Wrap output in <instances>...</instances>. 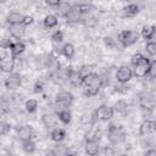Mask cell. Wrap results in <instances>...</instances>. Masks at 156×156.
<instances>
[{"label":"cell","mask_w":156,"mask_h":156,"mask_svg":"<svg viewBox=\"0 0 156 156\" xmlns=\"http://www.w3.org/2000/svg\"><path fill=\"white\" fill-rule=\"evenodd\" d=\"M138 12H139V6H138L136 4H130V5H128V6H126V7L123 9V13H124V16H127V17L135 16Z\"/></svg>","instance_id":"23"},{"label":"cell","mask_w":156,"mask_h":156,"mask_svg":"<svg viewBox=\"0 0 156 156\" xmlns=\"http://www.w3.org/2000/svg\"><path fill=\"white\" fill-rule=\"evenodd\" d=\"M113 116V108L107 105H101L95 111V117L99 121H108Z\"/></svg>","instance_id":"4"},{"label":"cell","mask_w":156,"mask_h":156,"mask_svg":"<svg viewBox=\"0 0 156 156\" xmlns=\"http://www.w3.org/2000/svg\"><path fill=\"white\" fill-rule=\"evenodd\" d=\"M140 135H147L156 132V122L151 119H146L140 124Z\"/></svg>","instance_id":"8"},{"label":"cell","mask_w":156,"mask_h":156,"mask_svg":"<svg viewBox=\"0 0 156 156\" xmlns=\"http://www.w3.org/2000/svg\"><path fill=\"white\" fill-rule=\"evenodd\" d=\"M9 130H10V124L4 123V124H2V127H1V132H0V133H1V135H5Z\"/></svg>","instance_id":"37"},{"label":"cell","mask_w":156,"mask_h":156,"mask_svg":"<svg viewBox=\"0 0 156 156\" xmlns=\"http://www.w3.org/2000/svg\"><path fill=\"white\" fill-rule=\"evenodd\" d=\"M132 77H133V69L128 66H121L116 72V79L121 84L129 82L132 79Z\"/></svg>","instance_id":"3"},{"label":"cell","mask_w":156,"mask_h":156,"mask_svg":"<svg viewBox=\"0 0 156 156\" xmlns=\"http://www.w3.org/2000/svg\"><path fill=\"white\" fill-rule=\"evenodd\" d=\"M7 44L10 45L13 56L21 55V54L24 51V49H26V45H24L23 43H21V41H15V43H11V41H10V43H7Z\"/></svg>","instance_id":"19"},{"label":"cell","mask_w":156,"mask_h":156,"mask_svg":"<svg viewBox=\"0 0 156 156\" xmlns=\"http://www.w3.org/2000/svg\"><path fill=\"white\" fill-rule=\"evenodd\" d=\"M117 38H118V41L122 44V46L127 48L135 44L139 40V33L135 30H122Z\"/></svg>","instance_id":"1"},{"label":"cell","mask_w":156,"mask_h":156,"mask_svg":"<svg viewBox=\"0 0 156 156\" xmlns=\"http://www.w3.org/2000/svg\"><path fill=\"white\" fill-rule=\"evenodd\" d=\"M37 108H38V101L35 99H29V100L26 101V110H27V112L33 113V112L37 111Z\"/></svg>","instance_id":"25"},{"label":"cell","mask_w":156,"mask_h":156,"mask_svg":"<svg viewBox=\"0 0 156 156\" xmlns=\"http://www.w3.org/2000/svg\"><path fill=\"white\" fill-rule=\"evenodd\" d=\"M123 136H124V135H123V133L121 132L119 128L115 127L113 124L110 126V128H108V139H110L113 144H117V143L122 141V140H123Z\"/></svg>","instance_id":"9"},{"label":"cell","mask_w":156,"mask_h":156,"mask_svg":"<svg viewBox=\"0 0 156 156\" xmlns=\"http://www.w3.org/2000/svg\"><path fill=\"white\" fill-rule=\"evenodd\" d=\"M146 155H156V150H149L146 151Z\"/></svg>","instance_id":"40"},{"label":"cell","mask_w":156,"mask_h":156,"mask_svg":"<svg viewBox=\"0 0 156 156\" xmlns=\"http://www.w3.org/2000/svg\"><path fill=\"white\" fill-rule=\"evenodd\" d=\"M68 80L72 85L74 87H79L83 84V74L80 71H74V69H71L68 72Z\"/></svg>","instance_id":"11"},{"label":"cell","mask_w":156,"mask_h":156,"mask_svg":"<svg viewBox=\"0 0 156 156\" xmlns=\"http://www.w3.org/2000/svg\"><path fill=\"white\" fill-rule=\"evenodd\" d=\"M43 87H44L43 82H37L34 84V93H40L43 90Z\"/></svg>","instance_id":"36"},{"label":"cell","mask_w":156,"mask_h":156,"mask_svg":"<svg viewBox=\"0 0 156 156\" xmlns=\"http://www.w3.org/2000/svg\"><path fill=\"white\" fill-rule=\"evenodd\" d=\"M71 7H72V6H71L67 1H65V0H63L58 6H57V9H58V11H60V13H61L62 16H66V15L69 12Z\"/></svg>","instance_id":"27"},{"label":"cell","mask_w":156,"mask_h":156,"mask_svg":"<svg viewBox=\"0 0 156 156\" xmlns=\"http://www.w3.org/2000/svg\"><path fill=\"white\" fill-rule=\"evenodd\" d=\"M73 95L69 91H60L56 95V104L60 106H69L73 102Z\"/></svg>","instance_id":"7"},{"label":"cell","mask_w":156,"mask_h":156,"mask_svg":"<svg viewBox=\"0 0 156 156\" xmlns=\"http://www.w3.org/2000/svg\"><path fill=\"white\" fill-rule=\"evenodd\" d=\"M50 136H51V140H52V141H55V143H61V141H63L65 138H66V132H65V129H62V128H54V129L51 130Z\"/></svg>","instance_id":"16"},{"label":"cell","mask_w":156,"mask_h":156,"mask_svg":"<svg viewBox=\"0 0 156 156\" xmlns=\"http://www.w3.org/2000/svg\"><path fill=\"white\" fill-rule=\"evenodd\" d=\"M133 76H135L136 78H144L147 76L149 73V68H150V60L146 58L145 56L136 63L133 66Z\"/></svg>","instance_id":"2"},{"label":"cell","mask_w":156,"mask_h":156,"mask_svg":"<svg viewBox=\"0 0 156 156\" xmlns=\"http://www.w3.org/2000/svg\"><path fill=\"white\" fill-rule=\"evenodd\" d=\"M145 50L150 56H155L156 55V41H149L145 45Z\"/></svg>","instance_id":"29"},{"label":"cell","mask_w":156,"mask_h":156,"mask_svg":"<svg viewBox=\"0 0 156 156\" xmlns=\"http://www.w3.org/2000/svg\"><path fill=\"white\" fill-rule=\"evenodd\" d=\"M105 44H106L107 46H110V48H113V46H115V43H113L112 38H105Z\"/></svg>","instance_id":"38"},{"label":"cell","mask_w":156,"mask_h":156,"mask_svg":"<svg viewBox=\"0 0 156 156\" xmlns=\"http://www.w3.org/2000/svg\"><path fill=\"white\" fill-rule=\"evenodd\" d=\"M144 56L140 54V52H136V54H134L133 56H132V58H130V62H132V65L134 66V65H136L141 58H143Z\"/></svg>","instance_id":"32"},{"label":"cell","mask_w":156,"mask_h":156,"mask_svg":"<svg viewBox=\"0 0 156 156\" xmlns=\"http://www.w3.org/2000/svg\"><path fill=\"white\" fill-rule=\"evenodd\" d=\"M85 151L88 155L90 156H94V155H98L99 152V144L95 139H89L87 140V144H85Z\"/></svg>","instance_id":"15"},{"label":"cell","mask_w":156,"mask_h":156,"mask_svg":"<svg viewBox=\"0 0 156 156\" xmlns=\"http://www.w3.org/2000/svg\"><path fill=\"white\" fill-rule=\"evenodd\" d=\"M33 22H34V18H33L32 16H24V18H23V21H22V24H24V26L27 27V26L32 24Z\"/></svg>","instance_id":"33"},{"label":"cell","mask_w":156,"mask_h":156,"mask_svg":"<svg viewBox=\"0 0 156 156\" xmlns=\"http://www.w3.org/2000/svg\"><path fill=\"white\" fill-rule=\"evenodd\" d=\"M10 34L16 38V39H20L21 37L24 35V32H26V26L22 24V23H16V24H10Z\"/></svg>","instance_id":"12"},{"label":"cell","mask_w":156,"mask_h":156,"mask_svg":"<svg viewBox=\"0 0 156 156\" xmlns=\"http://www.w3.org/2000/svg\"><path fill=\"white\" fill-rule=\"evenodd\" d=\"M61 52H62V55H63L65 57H67V58H72V57L74 56V54H76V49H74L73 44H71V43H66V44L62 46Z\"/></svg>","instance_id":"20"},{"label":"cell","mask_w":156,"mask_h":156,"mask_svg":"<svg viewBox=\"0 0 156 156\" xmlns=\"http://www.w3.org/2000/svg\"><path fill=\"white\" fill-rule=\"evenodd\" d=\"M147 76L150 78H156V60L150 62V68H149V73Z\"/></svg>","instance_id":"31"},{"label":"cell","mask_w":156,"mask_h":156,"mask_svg":"<svg viewBox=\"0 0 156 156\" xmlns=\"http://www.w3.org/2000/svg\"><path fill=\"white\" fill-rule=\"evenodd\" d=\"M51 40L54 43H61L63 41V33L61 30H56L52 35H51Z\"/></svg>","instance_id":"30"},{"label":"cell","mask_w":156,"mask_h":156,"mask_svg":"<svg viewBox=\"0 0 156 156\" xmlns=\"http://www.w3.org/2000/svg\"><path fill=\"white\" fill-rule=\"evenodd\" d=\"M43 23H44V27H45V28H52V27H56V26H57L58 20H57V17H56L55 15H48V16L44 18Z\"/></svg>","instance_id":"22"},{"label":"cell","mask_w":156,"mask_h":156,"mask_svg":"<svg viewBox=\"0 0 156 156\" xmlns=\"http://www.w3.org/2000/svg\"><path fill=\"white\" fill-rule=\"evenodd\" d=\"M57 119H58V117H57V115H55V113H44V115L41 116L43 124H44L46 128H52V127H55L56 123H57Z\"/></svg>","instance_id":"14"},{"label":"cell","mask_w":156,"mask_h":156,"mask_svg":"<svg viewBox=\"0 0 156 156\" xmlns=\"http://www.w3.org/2000/svg\"><path fill=\"white\" fill-rule=\"evenodd\" d=\"M100 88L98 87H93V85H84V89H83V93L85 96H94L99 93Z\"/></svg>","instance_id":"26"},{"label":"cell","mask_w":156,"mask_h":156,"mask_svg":"<svg viewBox=\"0 0 156 156\" xmlns=\"http://www.w3.org/2000/svg\"><path fill=\"white\" fill-rule=\"evenodd\" d=\"M56 115H57L58 119H60L63 124H68V123L71 122V119H72V115H71V112H69L68 110H66V108L57 111Z\"/></svg>","instance_id":"21"},{"label":"cell","mask_w":156,"mask_h":156,"mask_svg":"<svg viewBox=\"0 0 156 156\" xmlns=\"http://www.w3.org/2000/svg\"><path fill=\"white\" fill-rule=\"evenodd\" d=\"M21 83H22L21 76H20L18 73L11 72V73L9 74V77L6 78V80H5V87H6L7 89H17V88H20Z\"/></svg>","instance_id":"6"},{"label":"cell","mask_w":156,"mask_h":156,"mask_svg":"<svg viewBox=\"0 0 156 156\" xmlns=\"http://www.w3.org/2000/svg\"><path fill=\"white\" fill-rule=\"evenodd\" d=\"M156 33V27L155 26H150V24H145L141 29V37L146 40L152 39L154 34Z\"/></svg>","instance_id":"17"},{"label":"cell","mask_w":156,"mask_h":156,"mask_svg":"<svg viewBox=\"0 0 156 156\" xmlns=\"http://www.w3.org/2000/svg\"><path fill=\"white\" fill-rule=\"evenodd\" d=\"M126 107H127V105H126V102H123V101H118V102H116V105H115V110H117V111H123Z\"/></svg>","instance_id":"34"},{"label":"cell","mask_w":156,"mask_h":156,"mask_svg":"<svg viewBox=\"0 0 156 156\" xmlns=\"http://www.w3.org/2000/svg\"><path fill=\"white\" fill-rule=\"evenodd\" d=\"M83 85H93V87L101 88L102 80H101V78L96 73L89 72L87 74H83Z\"/></svg>","instance_id":"5"},{"label":"cell","mask_w":156,"mask_h":156,"mask_svg":"<svg viewBox=\"0 0 156 156\" xmlns=\"http://www.w3.org/2000/svg\"><path fill=\"white\" fill-rule=\"evenodd\" d=\"M77 9H78V11H79L80 15H87V13L94 11L95 10V6L91 5V4H80V5L77 6Z\"/></svg>","instance_id":"24"},{"label":"cell","mask_w":156,"mask_h":156,"mask_svg":"<svg viewBox=\"0 0 156 156\" xmlns=\"http://www.w3.org/2000/svg\"><path fill=\"white\" fill-rule=\"evenodd\" d=\"M0 68L2 72H6V73H11L15 68V57H11V56H7V57H1V61H0Z\"/></svg>","instance_id":"10"},{"label":"cell","mask_w":156,"mask_h":156,"mask_svg":"<svg viewBox=\"0 0 156 156\" xmlns=\"http://www.w3.org/2000/svg\"><path fill=\"white\" fill-rule=\"evenodd\" d=\"M104 154H105V155H115L116 151H115L113 149H111V147H105V149H104Z\"/></svg>","instance_id":"39"},{"label":"cell","mask_w":156,"mask_h":156,"mask_svg":"<svg viewBox=\"0 0 156 156\" xmlns=\"http://www.w3.org/2000/svg\"><path fill=\"white\" fill-rule=\"evenodd\" d=\"M22 147L27 154H32L35 150V144H34V141H32V139L30 140H26V141H23V146Z\"/></svg>","instance_id":"28"},{"label":"cell","mask_w":156,"mask_h":156,"mask_svg":"<svg viewBox=\"0 0 156 156\" xmlns=\"http://www.w3.org/2000/svg\"><path fill=\"white\" fill-rule=\"evenodd\" d=\"M49 6H58L63 0H44Z\"/></svg>","instance_id":"35"},{"label":"cell","mask_w":156,"mask_h":156,"mask_svg":"<svg viewBox=\"0 0 156 156\" xmlns=\"http://www.w3.org/2000/svg\"><path fill=\"white\" fill-rule=\"evenodd\" d=\"M23 18H24V16L22 15V13H20V12H16V11H12V12H10L9 15H7V23H10V24H16V23H22V21H23Z\"/></svg>","instance_id":"18"},{"label":"cell","mask_w":156,"mask_h":156,"mask_svg":"<svg viewBox=\"0 0 156 156\" xmlns=\"http://www.w3.org/2000/svg\"><path fill=\"white\" fill-rule=\"evenodd\" d=\"M17 135L22 141L26 140H30L33 136V128L29 126H22L18 130H17Z\"/></svg>","instance_id":"13"}]
</instances>
